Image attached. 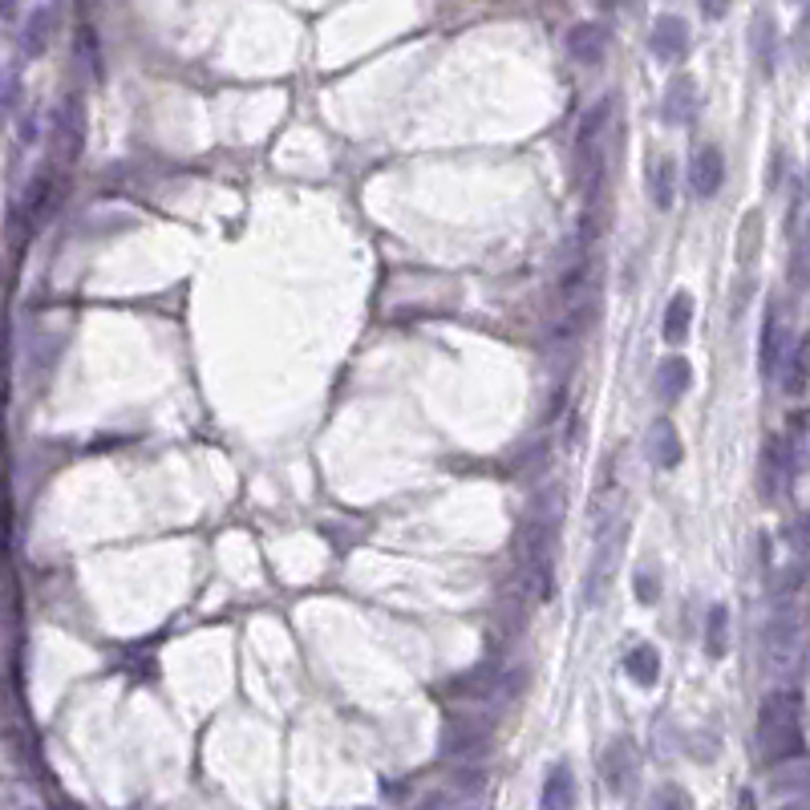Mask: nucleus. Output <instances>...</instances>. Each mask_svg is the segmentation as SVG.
Returning <instances> with one entry per match:
<instances>
[{
    "mask_svg": "<svg viewBox=\"0 0 810 810\" xmlns=\"http://www.w3.org/2000/svg\"><path fill=\"white\" fill-rule=\"evenodd\" d=\"M753 746L766 766L799 762L807 753L802 738V701L794 689H770L758 705V726H753Z\"/></svg>",
    "mask_w": 810,
    "mask_h": 810,
    "instance_id": "f257e3e1",
    "label": "nucleus"
},
{
    "mask_svg": "<svg viewBox=\"0 0 810 810\" xmlns=\"http://www.w3.org/2000/svg\"><path fill=\"white\" fill-rule=\"evenodd\" d=\"M624 540H628L624 519L596 523V543H592V560H587V572H584V608H599L608 599L612 584L621 576Z\"/></svg>",
    "mask_w": 810,
    "mask_h": 810,
    "instance_id": "f03ea898",
    "label": "nucleus"
},
{
    "mask_svg": "<svg viewBox=\"0 0 810 810\" xmlns=\"http://www.w3.org/2000/svg\"><path fill=\"white\" fill-rule=\"evenodd\" d=\"M491 746V726L482 721V717H450L447 729H442V753L447 758H482Z\"/></svg>",
    "mask_w": 810,
    "mask_h": 810,
    "instance_id": "7ed1b4c3",
    "label": "nucleus"
},
{
    "mask_svg": "<svg viewBox=\"0 0 810 810\" xmlns=\"http://www.w3.org/2000/svg\"><path fill=\"white\" fill-rule=\"evenodd\" d=\"M599 775L608 782L612 794H628L636 787V775H640V758H636V746L628 738H616L599 758Z\"/></svg>",
    "mask_w": 810,
    "mask_h": 810,
    "instance_id": "20e7f679",
    "label": "nucleus"
},
{
    "mask_svg": "<svg viewBox=\"0 0 810 810\" xmlns=\"http://www.w3.org/2000/svg\"><path fill=\"white\" fill-rule=\"evenodd\" d=\"M758 486H762L766 503H778L790 486V450L782 438H766L762 466H758Z\"/></svg>",
    "mask_w": 810,
    "mask_h": 810,
    "instance_id": "39448f33",
    "label": "nucleus"
},
{
    "mask_svg": "<svg viewBox=\"0 0 810 810\" xmlns=\"http://www.w3.org/2000/svg\"><path fill=\"white\" fill-rule=\"evenodd\" d=\"M726 183V154L717 146H701V151L689 158V191L697 199H714L717 191Z\"/></svg>",
    "mask_w": 810,
    "mask_h": 810,
    "instance_id": "423d86ee",
    "label": "nucleus"
},
{
    "mask_svg": "<svg viewBox=\"0 0 810 810\" xmlns=\"http://www.w3.org/2000/svg\"><path fill=\"white\" fill-rule=\"evenodd\" d=\"M648 49L657 61H681L685 49H689V24L681 17H657L653 33H648Z\"/></svg>",
    "mask_w": 810,
    "mask_h": 810,
    "instance_id": "0eeeda50",
    "label": "nucleus"
},
{
    "mask_svg": "<svg viewBox=\"0 0 810 810\" xmlns=\"http://www.w3.org/2000/svg\"><path fill=\"white\" fill-rule=\"evenodd\" d=\"M782 357H787V325L778 317V308H766L762 337H758V369H762V377H775Z\"/></svg>",
    "mask_w": 810,
    "mask_h": 810,
    "instance_id": "6e6552de",
    "label": "nucleus"
},
{
    "mask_svg": "<svg viewBox=\"0 0 810 810\" xmlns=\"http://www.w3.org/2000/svg\"><path fill=\"white\" fill-rule=\"evenodd\" d=\"M567 53H572V61H580V65H599V61L608 58V29H604V24H592V21L572 24V33H567Z\"/></svg>",
    "mask_w": 810,
    "mask_h": 810,
    "instance_id": "1a4fd4ad",
    "label": "nucleus"
},
{
    "mask_svg": "<svg viewBox=\"0 0 810 810\" xmlns=\"http://www.w3.org/2000/svg\"><path fill=\"white\" fill-rule=\"evenodd\" d=\"M794 653H799V628L787 616H775L770 628H766V665L770 669H790L794 665Z\"/></svg>",
    "mask_w": 810,
    "mask_h": 810,
    "instance_id": "9d476101",
    "label": "nucleus"
},
{
    "mask_svg": "<svg viewBox=\"0 0 810 810\" xmlns=\"http://www.w3.org/2000/svg\"><path fill=\"white\" fill-rule=\"evenodd\" d=\"M576 770L567 762H555L543 778V794H540V810H576Z\"/></svg>",
    "mask_w": 810,
    "mask_h": 810,
    "instance_id": "9b49d317",
    "label": "nucleus"
},
{
    "mask_svg": "<svg viewBox=\"0 0 810 810\" xmlns=\"http://www.w3.org/2000/svg\"><path fill=\"white\" fill-rule=\"evenodd\" d=\"M750 53H753V65L762 70V78H770L778 65V24L770 12H758L750 24Z\"/></svg>",
    "mask_w": 810,
    "mask_h": 810,
    "instance_id": "f8f14e48",
    "label": "nucleus"
},
{
    "mask_svg": "<svg viewBox=\"0 0 810 810\" xmlns=\"http://www.w3.org/2000/svg\"><path fill=\"white\" fill-rule=\"evenodd\" d=\"M53 24H58V12L53 4H37L29 17H24V29H21V49L29 58H41L53 41Z\"/></svg>",
    "mask_w": 810,
    "mask_h": 810,
    "instance_id": "ddd939ff",
    "label": "nucleus"
},
{
    "mask_svg": "<svg viewBox=\"0 0 810 810\" xmlns=\"http://www.w3.org/2000/svg\"><path fill=\"white\" fill-rule=\"evenodd\" d=\"M653 386H657L660 401H677V398H685V393H689V386H694V369H689V361H685V357H665V361L657 365Z\"/></svg>",
    "mask_w": 810,
    "mask_h": 810,
    "instance_id": "4468645a",
    "label": "nucleus"
},
{
    "mask_svg": "<svg viewBox=\"0 0 810 810\" xmlns=\"http://www.w3.org/2000/svg\"><path fill=\"white\" fill-rule=\"evenodd\" d=\"M694 106H697L694 78H673L669 90H665V102H660V117H665L669 126H685V122L694 117Z\"/></svg>",
    "mask_w": 810,
    "mask_h": 810,
    "instance_id": "2eb2a0df",
    "label": "nucleus"
},
{
    "mask_svg": "<svg viewBox=\"0 0 810 810\" xmlns=\"http://www.w3.org/2000/svg\"><path fill=\"white\" fill-rule=\"evenodd\" d=\"M648 450H653V462H657L660 470H677V466H681L685 447H681V434H677V425L660 418V422L653 425V434H648Z\"/></svg>",
    "mask_w": 810,
    "mask_h": 810,
    "instance_id": "dca6fc26",
    "label": "nucleus"
},
{
    "mask_svg": "<svg viewBox=\"0 0 810 810\" xmlns=\"http://www.w3.org/2000/svg\"><path fill=\"white\" fill-rule=\"evenodd\" d=\"M689 329H694V296L677 293L669 300V308H665V325H660V332H665V341L669 345H681L685 337H689Z\"/></svg>",
    "mask_w": 810,
    "mask_h": 810,
    "instance_id": "f3484780",
    "label": "nucleus"
},
{
    "mask_svg": "<svg viewBox=\"0 0 810 810\" xmlns=\"http://www.w3.org/2000/svg\"><path fill=\"white\" fill-rule=\"evenodd\" d=\"M624 673H628L640 689H653V685L660 681V653L653 645L628 648V657H624Z\"/></svg>",
    "mask_w": 810,
    "mask_h": 810,
    "instance_id": "a211bd4d",
    "label": "nucleus"
},
{
    "mask_svg": "<svg viewBox=\"0 0 810 810\" xmlns=\"http://www.w3.org/2000/svg\"><path fill=\"white\" fill-rule=\"evenodd\" d=\"M673 191H677V166H673V158H660L653 166V175H648V195H653L657 212H669L673 207Z\"/></svg>",
    "mask_w": 810,
    "mask_h": 810,
    "instance_id": "6ab92c4d",
    "label": "nucleus"
},
{
    "mask_svg": "<svg viewBox=\"0 0 810 810\" xmlns=\"http://www.w3.org/2000/svg\"><path fill=\"white\" fill-rule=\"evenodd\" d=\"M726 636H729L726 604H709V612H705V653L714 660L726 657Z\"/></svg>",
    "mask_w": 810,
    "mask_h": 810,
    "instance_id": "aec40b11",
    "label": "nucleus"
},
{
    "mask_svg": "<svg viewBox=\"0 0 810 810\" xmlns=\"http://www.w3.org/2000/svg\"><path fill=\"white\" fill-rule=\"evenodd\" d=\"M608 117H612V98L596 102V110H587L584 122H580V134H576L580 151H592V146H599V134H604V126H608Z\"/></svg>",
    "mask_w": 810,
    "mask_h": 810,
    "instance_id": "412c9836",
    "label": "nucleus"
},
{
    "mask_svg": "<svg viewBox=\"0 0 810 810\" xmlns=\"http://www.w3.org/2000/svg\"><path fill=\"white\" fill-rule=\"evenodd\" d=\"M648 810H694V799H689V794H685L677 782H665V787L653 790Z\"/></svg>",
    "mask_w": 810,
    "mask_h": 810,
    "instance_id": "4be33fe9",
    "label": "nucleus"
},
{
    "mask_svg": "<svg viewBox=\"0 0 810 810\" xmlns=\"http://www.w3.org/2000/svg\"><path fill=\"white\" fill-rule=\"evenodd\" d=\"M758 227H762V219H758V215H746V227H741V252H738L741 264H750V247L758 252Z\"/></svg>",
    "mask_w": 810,
    "mask_h": 810,
    "instance_id": "5701e85b",
    "label": "nucleus"
},
{
    "mask_svg": "<svg viewBox=\"0 0 810 810\" xmlns=\"http://www.w3.org/2000/svg\"><path fill=\"white\" fill-rule=\"evenodd\" d=\"M794 280L799 284L810 280V224H807V235H802V244H799V256H794Z\"/></svg>",
    "mask_w": 810,
    "mask_h": 810,
    "instance_id": "b1692460",
    "label": "nucleus"
},
{
    "mask_svg": "<svg viewBox=\"0 0 810 810\" xmlns=\"http://www.w3.org/2000/svg\"><path fill=\"white\" fill-rule=\"evenodd\" d=\"M657 596H660V584L648 572H636V599L640 604H657Z\"/></svg>",
    "mask_w": 810,
    "mask_h": 810,
    "instance_id": "393cba45",
    "label": "nucleus"
},
{
    "mask_svg": "<svg viewBox=\"0 0 810 810\" xmlns=\"http://www.w3.org/2000/svg\"><path fill=\"white\" fill-rule=\"evenodd\" d=\"M701 12L709 17V21H721L729 12V0H701Z\"/></svg>",
    "mask_w": 810,
    "mask_h": 810,
    "instance_id": "a878e982",
    "label": "nucleus"
},
{
    "mask_svg": "<svg viewBox=\"0 0 810 810\" xmlns=\"http://www.w3.org/2000/svg\"><path fill=\"white\" fill-rule=\"evenodd\" d=\"M790 543H794V547H810V519L794 523V531H790Z\"/></svg>",
    "mask_w": 810,
    "mask_h": 810,
    "instance_id": "bb28decb",
    "label": "nucleus"
},
{
    "mask_svg": "<svg viewBox=\"0 0 810 810\" xmlns=\"http://www.w3.org/2000/svg\"><path fill=\"white\" fill-rule=\"evenodd\" d=\"M17 9H21V0H0V21H12Z\"/></svg>",
    "mask_w": 810,
    "mask_h": 810,
    "instance_id": "cd10ccee",
    "label": "nucleus"
},
{
    "mask_svg": "<svg viewBox=\"0 0 810 810\" xmlns=\"http://www.w3.org/2000/svg\"><path fill=\"white\" fill-rule=\"evenodd\" d=\"M738 810H758V802H753V790H741Z\"/></svg>",
    "mask_w": 810,
    "mask_h": 810,
    "instance_id": "c85d7f7f",
    "label": "nucleus"
}]
</instances>
